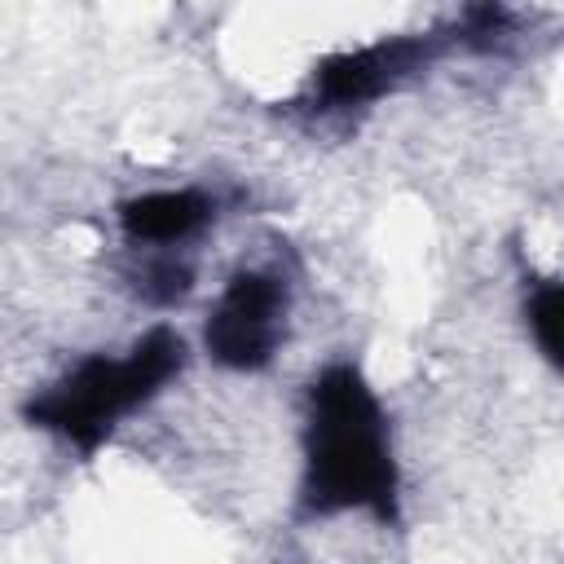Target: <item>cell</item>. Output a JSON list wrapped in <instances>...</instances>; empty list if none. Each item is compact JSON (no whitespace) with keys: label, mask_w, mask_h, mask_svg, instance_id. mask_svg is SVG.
<instances>
[{"label":"cell","mask_w":564,"mask_h":564,"mask_svg":"<svg viewBox=\"0 0 564 564\" xmlns=\"http://www.w3.org/2000/svg\"><path fill=\"white\" fill-rule=\"evenodd\" d=\"M304 516L370 511L397 520V458L388 414L352 361L326 366L304 414Z\"/></svg>","instance_id":"obj_1"},{"label":"cell","mask_w":564,"mask_h":564,"mask_svg":"<svg viewBox=\"0 0 564 564\" xmlns=\"http://www.w3.org/2000/svg\"><path fill=\"white\" fill-rule=\"evenodd\" d=\"M185 366V339L167 326L145 330L123 357H84L75 370H66L48 392H40L26 405V419L35 427L57 432L79 454H93L119 419L141 410L150 397L163 392L172 375Z\"/></svg>","instance_id":"obj_2"},{"label":"cell","mask_w":564,"mask_h":564,"mask_svg":"<svg viewBox=\"0 0 564 564\" xmlns=\"http://www.w3.org/2000/svg\"><path fill=\"white\" fill-rule=\"evenodd\" d=\"M286 313H291V282L282 269H238L212 317H207V352L212 361L229 370H260L273 361L282 335H286Z\"/></svg>","instance_id":"obj_3"},{"label":"cell","mask_w":564,"mask_h":564,"mask_svg":"<svg viewBox=\"0 0 564 564\" xmlns=\"http://www.w3.org/2000/svg\"><path fill=\"white\" fill-rule=\"evenodd\" d=\"M432 53H436L432 35H392V40H379L352 53H335L313 75V110L339 115V110L370 106L383 93H392L401 79L423 70Z\"/></svg>","instance_id":"obj_4"},{"label":"cell","mask_w":564,"mask_h":564,"mask_svg":"<svg viewBox=\"0 0 564 564\" xmlns=\"http://www.w3.org/2000/svg\"><path fill=\"white\" fill-rule=\"evenodd\" d=\"M212 220H216V198L207 189H154L119 207V225L128 242H141V247L189 242Z\"/></svg>","instance_id":"obj_5"},{"label":"cell","mask_w":564,"mask_h":564,"mask_svg":"<svg viewBox=\"0 0 564 564\" xmlns=\"http://www.w3.org/2000/svg\"><path fill=\"white\" fill-rule=\"evenodd\" d=\"M524 317H529V335L538 339L546 361H560V286L555 282H538L524 300Z\"/></svg>","instance_id":"obj_6"}]
</instances>
